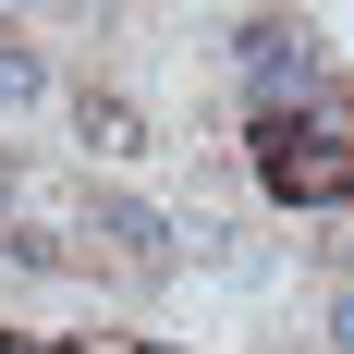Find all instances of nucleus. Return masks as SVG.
<instances>
[{
	"label": "nucleus",
	"instance_id": "obj_1",
	"mask_svg": "<svg viewBox=\"0 0 354 354\" xmlns=\"http://www.w3.org/2000/svg\"><path fill=\"white\" fill-rule=\"evenodd\" d=\"M269 196H354V135H306V122H269Z\"/></svg>",
	"mask_w": 354,
	"mask_h": 354
},
{
	"label": "nucleus",
	"instance_id": "obj_4",
	"mask_svg": "<svg viewBox=\"0 0 354 354\" xmlns=\"http://www.w3.org/2000/svg\"><path fill=\"white\" fill-rule=\"evenodd\" d=\"M86 147H110V159H122V147H135V110H122V98H86Z\"/></svg>",
	"mask_w": 354,
	"mask_h": 354
},
{
	"label": "nucleus",
	"instance_id": "obj_3",
	"mask_svg": "<svg viewBox=\"0 0 354 354\" xmlns=\"http://www.w3.org/2000/svg\"><path fill=\"white\" fill-rule=\"evenodd\" d=\"M49 98V62H37L25 37H0V122H12V110H37Z\"/></svg>",
	"mask_w": 354,
	"mask_h": 354
},
{
	"label": "nucleus",
	"instance_id": "obj_2",
	"mask_svg": "<svg viewBox=\"0 0 354 354\" xmlns=\"http://www.w3.org/2000/svg\"><path fill=\"white\" fill-rule=\"evenodd\" d=\"M86 245H110L122 269H171V220L147 208V196H98L86 208Z\"/></svg>",
	"mask_w": 354,
	"mask_h": 354
},
{
	"label": "nucleus",
	"instance_id": "obj_5",
	"mask_svg": "<svg viewBox=\"0 0 354 354\" xmlns=\"http://www.w3.org/2000/svg\"><path fill=\"white\" fill-rule=\"evenodd\" d=\"M0 354H73V342H0Z\"/></svg>",
	"mask_w": 354,
	"mask_h": 354
}]
</instances>
